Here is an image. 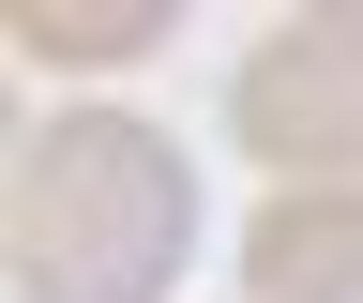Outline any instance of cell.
<instances>
[{
    "label": "cell",
    "mask_w": 363,
    "mask_h": 303,
    "mask_svg": "<svg viewBox=\"0 0 363 303\" xmlns=\"http://www.w3.org/2000/svg\"><path fill=\"white\" fill-rule=\"evenodd\" d=\"M227 137L272 197H363V16H288L227 61Z\"/></svg>",
    "instance_id": "2"
},
{
    "label": "cell",
    "mask_w": 363,
    "mask_h": 303,
    "mask_svg": "<svg viewBox=\"0 0 363 303\" xmlns=\"http://www.w3.org/2000/svg\"><path fill=\"white\" fill-rule=\"evenodd\" d=\"M0 243H16V303H167L197 243V167L136 106H61L16 137Z\"/></svg>",
    "instance_id": "1"
},
{
    "label": "cell",
    "mask_w": 363,
    "mask_h": 303,
    "mask_svg": "<svg viewBox=\"0 0 363 303\" xmlns=\"http://www.w3.org/2000/svg\"><path fill=\"white\" fill-rule=\"evenodd\" d=\"M242 303H363V197H272L242 228Z\"/></svg>",
    "instance_id": "3"
},
{
    "label": "cell",
    "mask_w": 363,
    "mask_h": 303,
    "mask_svg": "<svg viewBox=\"0 0 363 303\" xmlns=\"http://www.w3.org/2000/svg\"><path fill=\"white\" fill-rule=\"evenodd\" d=\"M16 46L76 76V61H136V46H167V16H152V0H30Z\"/></svg>",
    "instance_id": "4"
}]
</instances>
